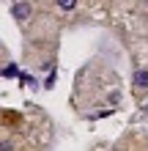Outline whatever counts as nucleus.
<instances>
[{
  "label": "nucleus",
  "instance_id": "3",
  "mask_svg": "<svg viewBox=\"0 0 148 151\" xmlns=\"http://www.w3.org/2000/svg\"><path fill=\"white\" fill-rule=\"evenodd\" d=\"M3 77L11 80V77H22V74H19V69H16V63H6L3 66Z\"/></svg>",
  "mask_w": 148,
  "mask_h": 151
},
{
  "label": "nucleus",
  "instance_id": "5",
  "mask_svg": "<svg viewBox=\"0 0 148 151\" xmlns=\"http://www.w3.org/2000/svg\"><path fill=\"white\" fill-rule=\"evenodd\" d=\"M145 3H148V0H145Z\"/></svg>",
  "mask_w": 148,
  "mask_h": 151
},
{
  "label": "nucleus",
  "instance_id": "4",
  "mask_svg": "<svg viewBox=\"0 0 148 151\" xmlns=\"http://www.w3.org/2000/svg\"><path fill=\"white\" fill-rule=\"evenodd\" d=\"M58 6L63 8V11H71V8L77 6V0H58Z\"/></svg>",
  "mask_w": 148,
  "mask_h": 151
},
{
  "label": "nucleus",
  "instance_id": "1",
  "mask_svg": "<svg viewBox=\"0 0 148 151\" xmlns=\"http://www.w3.org/2000/svg\"><path fill=\"white\" fill-rule=\"evenodd\" d=\"M30 14H33V8H30L28 3H14V6H11V17H14L16 22H28Z\"/></svg>",
  "mask_w": 148,
  "mask_h": 151
},
{
  "label": "nucleus",
  "instance_id": "2",
  "mask_svg": "<svg viewBox=\"0 0 148 151\" xmlns=\"http://www.w3.org/2000/svg\"><path fill=\"white\" fill-rule=\"evenodd\" d=\"M132 83H134L137 88H148V72H145V69H137L134 77H132Z\"/></svg>",
  "mask_w": 148,
  "mask_h": 151
}]
</instances>
